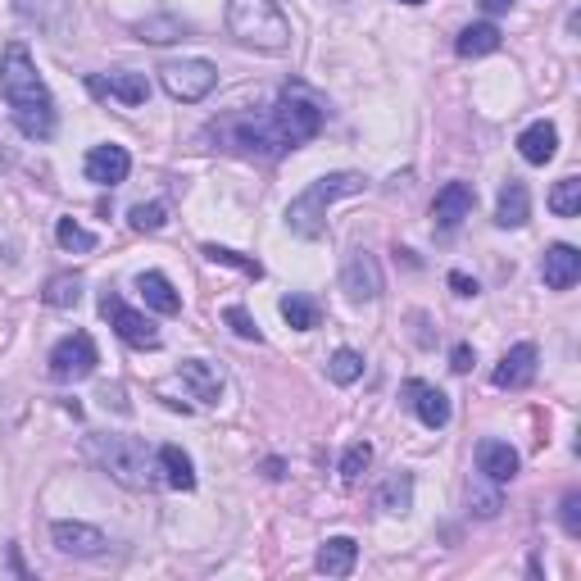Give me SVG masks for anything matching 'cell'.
Returning <instances> with one entry per match:
<instances>
[{"label": "cell", "instance_id": "4dcf8cb0", "mask_svg": "<svg viewBox=\"0 0 581 581\" xmlns=\"http://www.w3.org/2000/svg\"><path fill=\"white\" fill-rule=\"evenodd\" d=\"M468 504H473V513L477 518H495V513L504 509V495H500V482H473L468 486Z\"/></svg>", "mask_w": 581, "mask_h": 581}, {"label": "cell", "instance_id": "8d00e7d4", "mask_svg": "<svg viewBox=\"0 0 581 581\" xmlns=\"http://www.w3.org/2000/svg\"><path fill=\"white\" fill-rule=\"evenodd\" d=\"M223 323L232 327V332H237L241 341H264V336H259V323H255V318H250L241 305H227V309H223Z\"/></svg>", "mask_w": 581, "mask_h": 581}, {"label": "cell", "instance_id": "7402d4cb", "mask_svg": "<svg viewBox=\"0 0 581 581\" xmlns=\"http://www.w3.org/2000/svg\"><path fill=\"white\" fill-rule=\"evenodd\" d=\"M155 468L164 473V482L173 486V491H196V468H191V459L178 450V445H159Z\"/></svg>", "mask_w": 581, "mask_h": 581}, {"label": "cell", "instance_id": "44dd1931", "mask_svg": "<svg viewBox=\"0 0 581 581\" xmlns=\"http://www.w3.org/2000/svg\"><path fill=\"white\" fill-rule=\"evenodd\" d=\"M554 150H559V132H554V123H532V128L518 137V155L527 159V164H550Z\"/></svg>", "mask_w": 581, "mask_h": 581}, {"label": "cell", "instance_id": "f546056e", "mask_svg": "<svg viewBox=\"0 0 581 581\" xmlns=\"http://www.w3.org/2000/svg\"><path fill=\"white\" fill-rule=\"evenodd\" d=\"M327 377H332L336 386H350L364 377V355L359 350H336L332 359H327Z\"/></svg>", "mask_w": 581, "mask_h": 581}, {"label": "cell", "instance_id": "ba28073f", "mask_svg": "<svg viewBox=\"0 0 581 581\" xmlns=\"http://www.w3.org/2000/svg\"><path fill=\"white\" fill-rule=\"evenodd\" d=\"M100 364L96 355V341H91L87 332H73L64 336V341H55V350H50V377L55 382H82V377H91Z\"/></svg>", "mask_w": 581, "mask_h": 581}, {"label": "cell", "instance_id": "f35d334b", "mask_svg": "<svg viewBox=\"0 0 581 581\" xmlns=\"http://www.w3.org/2000/svg\"><path fill=\"white\" fill-rule=\"evenodd\" d=\"M559 518H563V532H568V536H581V495H577V491L563 495Z\"/></svg>", "mask_w": 581, "mask_h": 581}, {"label": "cell", "instance_id": "5b68a950", "mask_svg": "<svg viewBox=\"0 0 581 581\" xmlns=\"http://www.w3.org/2000/svg\"><path fill=\"white\" fill-rule=\"evenodd\" d=\"M87 459H96L109 477L128 491H146L155 482V459L146 454V445L137 436H91L87 441Z\"/></svg>", "mask_w": 581, "mask_h": 581}, {"label": "cell", "instance_id": "836d02e7", "mask_svg": "<svg viewBox=\"0 0 581 581\" xmlns=\"http://www.w3.org/2000/svg\"><path fill=\"white\" fill-rule=\"evenodd\" d=\"M205 255L214 259V264H227V268H241V273L246 277H264V264H259V259H250V255H237V250H227V246H214V241H209L205 246Z\"/></svg>", "mask_w": 581, "mask_h": 581}, {"label": "cell", "instance_id": "4316f807", "mask_svg": "<svg viewBox=\"0 0 581 581\" xmlns=\"http://www.w3.org/2000/svg\"><path fill=\"white\" fill-rule=\"evenodd\" d=\"M409 504H414V477H409V473L386 477L382 491H377V509L400 518V513H409Z\"/></svg>", "mask_w": 581, "mask_h": 581}, {"label": "cell", "instance_id": "f1b7e54d", "mask_svg": "<svg viewBox=\"0 0 581 581\" xmlns=\"http://www.w3.org/2000/svg\"><path fill=\"white\" fill-rule=\"evenodd\" d=\"M187 32H191L187 23H182V19H168V14L137 23V37L141 41H155V46H164V41H178V37H187Z\"/></svg>", "mask_w": 581, "mask_h": 581}, {"label": "cell", "instance_id": "30bf717a", "mask_svg": "<svg viewBox=\"0 0 581 581\" xmlns=\"http://www.w3.org/2000/svg\"><path fill=\"white\" fill-rule=\"evenodd\" d=\"M341 286L350 300H377L382 296V268H377V259L368 255V250H355V255L345 259V273H341Z\"/></svg>", "mask_w": 581, "mask_h": 581}, {"label": "cell", "instance_id": "7c38bea8", "mask_svg": "<svg viewBox=\"0 0 581 581\" xmlns=\"http://www.w3.org/2000/svg\"><path fill=\"white\" fill-rule=\"evenodd\" d=\"M473 205H477V191L468 187V182H450V187H441L436 191V205H432L436 227H441V232H454L463 218L473 214Z\"/></svg>", "mask_w": 581, "mask_h": 581}, {"label": "cell", "instance_id": "3957f363", "mask_svg": "<svg viewBox=\"0 0 581 581\" xmlns=\"http://www.w3.org/2000/svg\"><path fill=\"white\" fill-rule=\"evenodd\" d=\"M355 191H364V178H359V173H327V178L309 182V187L286 205V223H291L296 237H309V241L323 237V227H327L323 218H327V209H332V200L355 196Z\"/></svg>", "mask_w": 581, "mask_h": 581}, {"label": "cell", "instance_id": "1f68e13d", "mask_svg": "<svg viewBox=\"0 0 581 581\" xmlns=\"http://www.w3.org/2000/svg\"><path fill=\"white\" fill-rule=\"evenodd\" d=\"M550 209L559 218H577L581 214V182L577 178H559V187L550 191Z\"/></svg>", "mask_w": 581, "mask_h": 581}, {"label": "cell", "instance_id": "7a4b0ae2", "mask_svg": "<svg viewBox=\"0 0 581 581\" xmlns=\"http://www.w3.org/2000/svg\"><path fill=\"white\" fill-rule=\"evenodd\" d=\"M205 137L218 141L223 150H232V155H246V159H277L291 150L282 137V128H277V119H273V109H264V114H227V119L209 123Z\"/></svg>", "mask_w": 581, "mask_h": 581}, {"label": "cell", "instance_id": "ab89813d", "mask_svg": "<svg viewBox=\"0 0 581 581\" xmlns=\"http://www.w3.org/2000/svg\"><path fill=\"white\" fill-rule=\"evenodd\" d=\"M473 364H477L473 345H454V355H450V368H454V373H468Z\"/></svg>", "mask_w": 581, "mask_h": 581}, {"label": "cell", "instance_id": "f6af8a7d", "mask_svg": "<svg viewBox=\"0 0 581 581\" xmlns=\"http://www.w3.org/2000/svg\"><path fill=\"white\" fill-rule=\"evenodd\" d=\"M332 5H336V0H332Z\"/></svg>", "mask_w": 581, "mask_h": 581}, {"label": "cell", "instance_id": "e0dca14e", "mask_svg": "<svg viewBox=\"0 0 581 581\" xmlns=\"http://www.w3.org/2000/svg\"><path fill=\"white\" fill-rule=\"evenodd\" d=\"M128 168H132V155L123 146H96L87 155V178L96 187H119L128 178Z\"/></svg>", "mask_w": 581, "mask_h": 581}, {"label": "cell", "instance_id": "603a6c76", "mask_svg": "<svg viewBox=\"0 0 581 581\" xmlns=\"http://www.w3.org/2000/svg\"><path fill=\"white\" fill-rule=\"evenodd\" d=\"M532 218V196H527V187L522 182H504L500 187V205H495V223L500 227H522Z\"/></svg>", "mask_w": 581, "mask_h": 581}, {"label": "cell", "instance_id": "9a60e30c", "mask_svg": "<svg viewBox=\"0 0 581 581\" xmlns=\"http://www.w3.org/2000/svg\"><path fill=\"white\" fill-rule=\"evenodd\" d=\"M477 473L491 477V482H513L518 477V450H513L509 441H495V436H486L482 445H477Z\"/></svg>", "mask_w": 581, "mask_h": 581}, {"label": "cell", "instance_id": "ffe728a7", "mask_svg": "<svg viewBox=\"0 0 581 581\" xmlns=\"http://www.w3.org/2000/svg\"><path fill=\"white\" fill-rule=\"evenodd\" d=\"M137 291H141V300H146L150 309H159L164 318L182 314V296L173 291V282H168L164 273H141L137 277Z\"/></svg>", "mask_w": 581, "mask_h": 581}, {"label": "cell", "instance_id": "484cf974", "mask_svg": "<svg viewBox=\"0 0 581 581\" xmlns=\"http://www.w3.org/2000/svg\"><path fill=\"white\" fill-rule=\"evenodd\" d=\"M454 50H459L463 60H482V55L500 50V28H495V23H473V28H463V32H459Z\"/></svg>", "mask_w": 581, "mask_h": 581}, {"label": "cell", "instance_id": "5bb4252c", "mask_svg": "<svg viewBox=\"0 0 581 581\" xmlns=\"http://www.w3.org/2000/svg\"><path fill=\"white\" fill-rule=\"evenodd\" d=\"M404 395H409V404H414V414L423 418V427H445L450 423V395L441 391V386H432V382H404Z\"/></svg>", "mask_w": 581, "mask_h": 581}, {"label": "cell", "instance_id": "d4e9b609", "mask_svg": "<svg viewBox=\"0 0 581 581\" xmlns=\"http://www.w3.org/2000/svg\"><path fill=\"white\" fill-rule=\"evenodd\" d=\"M19 14L41 32H60L69 23V0H19Z\"/></svg>", "mask_w": 581, "mask_h": 581}, {"label": "cell", "instance_id": "7bdbcfd3", "mask_svg": "<svg viewBox=\"0 0 581 581\" xmlns=\"http://www.w3.org/2000/svg\"><path fill=\"white\" fill-rule=\"evenodd\" d=\"M14 164V155H10V150H5V146H0V173H5V168H10Z\"/></svg>", "mask_w": 581, "mask_h": 581}, {"label": "cell", "instance_id": "277c9868", "mask_svg": "<svg viewBox=\"0 0 581 581\" xmlns=\"http://www.w3.org/2000/svg\"><path fill=\"white\" fill-rule=\"evenodd\" d=\"M227 28H232L237 41L259 50L291 46V23L277 10V0H227Z\"/></svg>", "mask_w": 581, "mask_h": 581}, {"label": "cell", "instance_id": "74e56055", "mask_svg": "<svg viewBox=\"0 0 581 581\" xmlns=\"http://www.w3.org/2000/svg\"><path fill=\"white\" fill-rule=\"evenodd\" d=\"M128 223L137 227V232H159V227H164L168 218H164V205H132Z\"/></svg>", "mask_w": 581, "mask_h": 581}, {"label": "cell", "instance_id": "4fadbf2b", "mask_svg": "<svg viewBox=\"0 0 581 581\" xmlns=\"http://www.w3.org/2000/svg\"><path fill=\"white\" fill-rule=\"evenodd\" d=\"M87 91H91V96H100V100L114 96V100H123V105H146L150 82H146V73H109V78L91 73Z\"/></svg>", "mask_w": 581, "mask_h": 581}, {"label": "cell", "instance_id": "d6a6232c", "mask_svg": "<svg viewBox=\"0 0 581 581\" xmlns=\"http://www.w3.org/2000/svg\"><path fill=\"white\" fill-rule=\"evenodd\" d=\"M282 318L296 327V332H309V327H318V305L309 296H286L282 300Z\"/></svg>", "mask_w": 581, "mask_h": 581}, {"label": "cell", "instance_id": "e575fe53", "mask_svg": "<svg viewBox=\"0 0 581 581\" xmlns=\"http://www.w3.org/2000/svg\"><path fill=\"white\" fill-rule=\"evenodd\" d=\"M55 241H60L64 250H96V237H91L82 223H73V218H60V227H55Z\"/></svg>", "mask_w": 581, "mask_h": 581}, {"label": "cell", "instance_id": "83f0119b", "mask_svg": "<svg viewBox=\"0 0 581 581\" xmlns=\"http://www.w3.org/2000/svg\"><path fill=\"white\" fill-rule=\"evenodd\" d=\"M41 300H46L50 309H73L82 300V277L78 273H55L46 282V291H41Z\"/></svg>", "mask_w": 581, "mask_h": 581}, {"label": "cell", "instance_id": "52a82bcc", "mask_svg": "<svg viewBox=\"0 0 581 581\" xmlns=\"http://www.w3.org/2000/svg\"><path fill=\"white\" fill-rule=\"evenodd\" d=\"M159 78H164V91L173 100H182V105H196V100H205L209 91H214L218 69L209 60H168L164 69H159Z\"/></svg>", "mask_w": 581, "mask_h": 581}, {"label": "cell", "instance_id": "60d3db41", "mask_svg": "<svg viewBox=\"0 0 581 581\" xmlns=\"http://www.w3.org/2000/svg\"><path fill=\"white\" fill-rule=\"evenodd\" d=\"M450 286H454V296H477V282L468 273H450Z\"/></svg>", "mask_w": 581, "mask_h": 581}, {"label": "cell", "instance_id": "b9f144b4", "mask_svg": "<svg viewBox=\"0 0 581 581\" xmlns=\"http://www.w3.org/2000/svg\"><path fill=\"white\" fill-rule=\"evenodd\" d=\"M509 5H513V0H482V10H486V14H504Z\"/></svg>", "mask_w": 581, "mask_h": 581}, {"label": "cell", "instance_id": "d6986e66", "mask_svg": "<svg viewBox=\"0 0 581 581\" xmlns=\"http://www.w3.org/2000/svg\"><path fill=\"white\" fill-rule=\"evenodd\" d=\"M178 377H182V386L191 391V400H200V404H218V395H223V377H218L205 359H182Z\"/></svg>", "mask_w": 581, "mask_h": 581}, {"label": "cell", "instance_id": "8992f818", "mask_svg": "<svg viewBox=\"0 0 581 581\" xmlns=\"http://www.w3.org/2000/svg\"><path fill=\"white\" fill-rule=\"evenodd\" d=\"M273 119H277V128H282V137L291 150L314 141L318 132H323V109H318V100H309L305 91H282L273 105Z\"/></svg>", "mask_w": 581, "mask_h": 581}, {"label": "cell", "instance_id": "d590c367", "mask_svg": "<svg viewBox=\"0 0 581 581\" xmlns=\"http://www.w3.org/2000/svg\"><path fill=\"white\" fill-rule=\"evenodd\" d=\"M368 463H373V445H368V441H355L350 450L341 454V477H345V482H355V477L364 473Z\"/></svg>", "mask_w": 581, "mask_h": 581}, {"label": "cell", "instance_id": "2e32d148", "mask_svg": "<svg viewBox=\"0 0 581 581\" xmlns=\"http://www.w3.org/2000/svg\"><path fill=\"white\" fill-rule=\"evenodd\" d=\"M532 377H536V345L532 341L513 345L509 355L500 359V368H495V386H500V391H522Z\"/></svg>", "mask_w": 581, "mask_h": 581}, {"label": "cell", "instance_id": "8fae6325", "mask_svg": "<svg viewBox=\"0 0 581 581\" xmlns=\"http://www.w3.org/2000/svg\"><path fill=\"white\" fill-rule=\"evenodd\" d=\"M50 536H55V550L73 554V559H96V554H105V545H109L105 532L91 527V522H55Z\"/></svg>", "mask_w": 581, "mask_h": 581}, {"label": "cell", "instance_id": "ee69618b", "mask_svg": "<svg viewBox=\"0 0 581 581\" xmlns=\"http://www.w3.org/2000/svg\"><path fill=\"white\" fill-rule=\"evenodd\" d=\"M404 5H423V0H404Z\"/></svg>", "mask_w": 581, "mask_h": 581}, {"label": "cell", "instance_id": "cb8c5ba5", "mask_svg": "<svg viewBox=\"0 0 581 581\" xmlns=\"http://www.w3.org/2000/svg\"><path fill=\"white\" fill-rule=\"evenodd\" d=\"M359 563V545L350 541V536H332V541L318 550V572H327V577H350Z\"/></svg>", "mask_w": 581, "mask_h": 581}, {"label": "cell", "instance_id": "ac0fdd59", "mask_svg": "<svg viewBox=\"0 0 581 581\" xmlns=\"http://www.w3.org/2000/svg\"><path fill=\"white\" fill-rule=\"evenodd\" d=\"M541 277H545V286H550V291H572V286H577V277H581V255L559 241V246L545 250Z\"/></svg>", "mask_w": 581, "mask_h": 581}, {"label": "cell", "instance_id": "6da1fadb", "mask_svg": "<svg viewBox=\"0 0 581 581\" xmlns=\"http://www.w3.org/2000/svg\"><path fill=\"white\" fill-rule=\"evenodd\" d=\"M0 96L10 100L14 123H19V132L28 141L55 137V100H50L46 82H41V73L23 41H10L5 55H0Z\"/></svg>", "mask_w": 581, "mask_h": 581}, {"label": "cell", "instance_id": "9c48e42d", "mask_svg": "<svg viewBox=\"0 0 581 581\" xmlns=\"http://www.w3.org/2000/svg\"><path fill=\"white\" fill-rule=\"evenodd\" d=\"M100 314L109 318V327H114V332L123 336V341L128 345H137V350H155L159 345V332H155V323H150L146 314H137V309L132 305H123L119 296H100Z\"/></svg>", "mask_w": 581, "mask_h": 581}]
</instances>
